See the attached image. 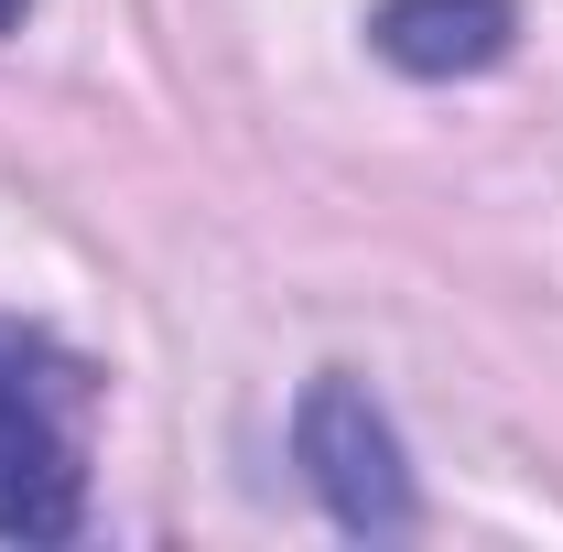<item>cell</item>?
Returning <instances> with one entry per match:
<instances>
[{
  "mask_svg": "<svg viewBox=\"0 0 563 552\" xmlns=\"http://www.w3.org/2000/svg\"><path fill=\"white\" fill-rule=\"evenodd\" d=\"M76 379L44 336L0 325V542H66L87 520V466H76Z\"/></svg>",
  "mask_w": 563,
  "mask_h": 552,
  "instance_id": "obj_1",
  "label": "cell"
},
{
  "mask_svg": "<svg viewBox=\"0 0 563 552\" xmlns=\"http://www.w3.org/2000/svg\"><path fill=\"white\" fill-rule=\"evenodd\" d=\"M292 466L314 477L325 520L357 531V542H401V531L422 520L412 466H401V433H390V412L357 390L347 368H325V379L292 401Z\"/></svg>",
  "mask_w": 563,
  "mask_h": 552,
  "instance_id": "obj_2",
  "label": "cell"
},
{
  "mask_svg": "<svg viewBox=\"0 0 563 552\" xmlns=\"http://www.w3.org/2000/svg\"><path fill=\"white\" fill-rule=\"evenodd\" d=\"M368 44L401 76H488L520 44V11L509 0H379Z\"/></svg>",
  "mask_w": 563,
  "mask_h": 552,
  "instance_id": "obj_3",
  "label": "cell"
},
{
  "mask_svg": "<svg viewBox=\"0 0 563 552\" xmlns=\"http://www.w3.org/2000/svg\"><path fill=\"white\" fill-rule=\"evenodd\" d=\"M11 22H22V0H0V33H11Z\"/></svg>",
  "mask_w": 563,
  "mask_h": 552,
  "instance_id": "obj_4",
  "label": "cell"
}]
</instances>
